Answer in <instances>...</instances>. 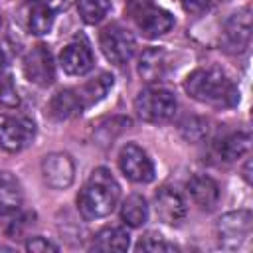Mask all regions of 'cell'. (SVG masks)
<instances>
[{"label": "cell", "instance_id": "1", "mask_svg": "<svg viewBox=\"0 0 253 253\" xmlns=\"http://www.w3.org/2000/svg\"><path fill=\"white\" fill-rule=\"evenodd\" d=\"M186 93L211 107H235L239 101L237 85L219 67H200L194 69L184 81Z\"/></svg>", "mask_w": 253, "mask_h": 253}, {"label": "cell", "instance_id": "2", "mask_svg": "<svg viewBox=\"0 0 253 253\" xmlns=\"http://www.w3.org/2000/svg\"><path fill=\"white\" fill-rule=\"evenodd\" d=\"M121 188L113 174L99 166L91 172L89 180L77 194V208L85 219H99L109 215L119 202Z\"/></svg>", "mask_w": 253, "mask_h": 253}, {"label": "cell", "instance_id": "3", "mask_svg": "<svg viewBox=\"0 0 253 253\" xmlns=\"http://www.w3.org/2000/svg\"><path fill=\"white\" fill-rule=\"evenodd\" d=\"M125 10L146 38H158L174 28V16L168 10L158 8L154 0H126Z\"/></svg>", "mask_w": 253, "mask_h": 253}, {"label": "cell", "instance_id": "4", "mask_svg": "<svg viewBox=\"0 0 253 253\" xmlns=\"http://www.w3.org/2000/svg\"><path fill=\"white\" fill-rule=\"evenodd\" d=\"M178 101L172 91L162 87H148L138 93L134 99V111L142 121L148 123H164L170 121L176 113Z\"/></svg>", "mask_w": 253, "mask_h": 253}, {"label": "cell", "instance_id": "5", "mask_svg": "<svg viewBox=\"0 0 253 253\" xmlns=\"http://www.w3.org/2000/svg\"><path fill=\"white\" fill-rule=\"evenodd\" d=\"M99 43L105 57L115 65H125L136 49V40L130 30L121 24H109L99 34Z\"/></svg>", "mask_w": 253, "mask_h": 253}, {"label": "cell", "instance_id": "6", "mask_svg": "<svg viewBox=\"0 0 253 253\" xmlns=\"http://www.w3.org/2000/svg\"><path fill=\"white\" fill-rule=\"evenodd\" d=\"M36 134V125L28 115L2 113L0 115V146L8 152L26 148Z\"/></svg>", "mask_w": 253, "mask_h": 253}, {"label": "cell", "instance_id": "7", "mask_svg": "<svg viewBox=\"0 0 253 253\" xmlns=\"http://www.w3.org/2000/svg\"><path fill=\"white\" fill-rule=\"evenodd\" d=\"M251 219L253 217L249 210H237L221 215L217 221L219 245L229 251H235L241 245H245L251 237Z\"/></svg>", "mask_w": 253, "mask_h": 253}, {"label": "cell", "instance_id": "8", "mask_svg": "<svg viewBox=\"0 0 253 253\" xmlns=\"http://www.w3.org/2000/svg\"><path fill=\"white\" fill-rule=\"evenodd\" d=\"M119 168L125 178L136 184H148L154 180V164L148 158V154L136 146V144H126L123 146L119 154Z\"/></svg>", "mask_w": 253, "mask_h": 253}, {"label": "cell", "instance_id": "9", "mask_svg": "<svg viewBox=\"0 0 253 253\" xmlns=\"http://www.w3.org/2000/svg\"><path fill=\"white\" fill-rule=\"evenodd\" d=\"M24 75L38 87H49L55 79V63L51 51L40 43L32 47L24 57Z\"/></svg>", "mask_w": 253, "mask_h": 253}, {"label": "cell", "instance_id": "10", "mask_svg": "<svg viewBox=\"0 0 253 253\" xmlns=\"http://www.w3.org/2000/svg\"><path fill=\"white\" fill-rule=\"evenodd\" d=\"M251 42V10L245 6L243 10L229 16L223 28V45L231 53H243Z\"/></svg>", "mask_w": 253, "mask_h": 253}, {"label": "cell", "instance_id": "11", "mask_svg": "<svg viewBox=\"0 0 253 253\" xmlns=\"http://www.w3.org/2000/svg\"><path fill=\"white\" fill-rule=\"evenodd\" d=\"M42 176L49 188L63 190L73 182L75 166L69 154L51 152L42 160Z\"/></svg>", "mask_w": 253, "mask_h": 253}, {"label": "cell", "instance_id": "12", "mask_svg": "<svg viewBox=\"0 0 253 253\" xmlns=\"http://www.w3.org/2000/svg\"><path fill=\"white\" fill-rule=\"evenodd\" d=\"M154 208H156V215L168 225H180L188 213L184 198L174 188H168V186H164L156 192Z\"/></svg>", "mask_w": 253, "mask_h": 253}, {"label": "cell", "instance_id": "13", "mask_svg": "<svg viewBox=\"0 0 253 253\" xmlns=\"http://www.w3.org/2000/svg\"><path fill=\"white\" fill-rule=\"evenodd\" d=\"M95 57L91 47L85 42H73L67 43L59 53V65L69 75H85L93 69Z\"/></svg>", "mask_w": 253, "mask_h": 253}, {"label": "cell", "instance_id": "14", "mask_svg": "<svg viewBox=\"0 0 253 253\" xmlns=\"http://www.w3.org/2000/svg\"><path fill=\"white\" fill-rule=\"evenodd\" d=\"M188 188V194L192 196L194 204L200 208V210H206V211H211L217 202H219V186L213 178L210 176H204V174H196L188 180L186 184Z\"/></svg>", "mask_w": 253, "mask_h": 253}, {"label": "cell", "instance_id": "15", "mask_svg": "<svg viewBox=\"0 0 253 253\" xmlns=\"http://www.w3.org/2000/svg\"><path fill=\"white\" fill-rule=\"evenodd\" d=\"M166 73V53L158 47H148L138 59V75L146 83H156Z\"/></svg>", "mask_w": 253, "mask_h": 253}, {"label": "cell", "instance_id": "16", "mask_svg": "<svg viewBox=\"0 0 253 253\" xmlns=\"http://www.w3.org/2000/svg\"><path fill=\"white\" fill-rule=\"evenodd\" d=\"M111 87H113V75L111 73H101L95 79L83 83L79 89H75V93H77V97L81 101V107L87 109V107L99 103L111 91Z\"/></svg>", "mask_w": 253, "mask_h": 253}, {"label": "cell", "instance_id": "17", "mask_svg": "<svg viewBox=\"0 0 253 253\" xmlns=\"http://www.w3.org/2000/svg\"><path fill=\"white\" fill-rule=\"evenodd\" d=\"M20 206H22L20 182L8 172H0V215L18 211Z\"/></svg>", "mask_w": 253, "mask_h": 253}, {"label": "cell", "instance_id": "18", "mask_svg": "<svg viewBox=\"0 0 253 253\" xmlns=\"http://www.w3.org/2000/svg\"><path fill=\"white\" fill-rule=\"evenodd\" d=\"M81 111H83V107H81V101H79L75 89H63V91L55 93L53 99L49 101V115L57 121L69 119Z\"/></svg>", "mask_w": 253, "mask_h": 253}, {"label": "cell", "instance_id": "19", "mask_svg": "<svg viewBox=\"0 0 253 253\" xmlns=\"http://www.w3.org/2000/svg\"><path fill=\"white\" fill-rule=\"evenodd\" d=\"M130 245V235L123 227H105L93 239V249L97 251H126Z\"/></svg>", "mask_w": 253, "mask_h": 253}, {"label": "cell", "instance_id": "20", "mask_svg": "<svg viewBox=\"0 0 253 253\" xmlns=\"http://www.w3.org/2000/svg\"><path fill=\"white\" fill-rule=\"evenodd\" d=\"M121 219L130 227H140L148 219V206L140 194H130L121 206Z\"/></svg>", "mask_w": 253, "mask_h": 253}, {"label": "cell", "instance_id": "21", "mask_svg": "<svg viewBox=\"0 0 253 253\" xmlns=\"http://www.w3.org/2000/svg\"><path fill=\"white\" fill-rule=\"evenodd\" d=\"M55 20V12L45 4V2H38L32 6L30 10V18H28V28L32 34L36 36H43L51 30Z\"/></svg>", "mask_w": 253, "mask_h": 253}, {"label": "cell", "instance_id": "22", "mask_svg": "<svg viewBox=\"0 0 253 253\" xmlns=\"http://www.w3.org/2000/svg\"><path fill=\"white\" fill-rule=\"evenodd\" d=\"M249 144H251V136L247 130H239V132H233L231 136H227L221 146H219V154L223 156V160L231 162V160H237L239 156H243L247 150H249Z\"/></svg>", "mask_w": 253, "mask_h": 253}, {"label": "cell", "instance_id": "23", "mask_svg": "<svg viewBox=\"0 0 253 253\" xmlns=\"http://www.w3.org/2000/svg\"><path fill=\"white\" fill-rule=\"evenodd\" d=\"M79 16L85 24H99L111 10V0H77Z\"/></svg>", "mask_w": 253, "mask_h": 253}, {"label": "cell", "instance_id": "24", "mask_svg": "<svg viewBox=\"0 0 253 253\" xmlns=\"http://www.w3.org/2000/svg\"><path fill=\"white\" fill-rule=\"evenodd\" d=\"M0 103L4 107H18V103H20V97H18L16 87H14L12 75H10L2 57H0Z\"/></svg>", "mask_w": 253, "mask_h": 253}, {"label": "cell", "instance_id": "25", "mask_svg": "<svg viewBox=\"0 0 253 253\" xmlns=\"http://www.w3.org/2000/svg\"><path fill=\"white\" fill-rule=\"evenodd\" d=\"M136 251H152V253H156V251H178V247H176L174 243L166 241L160 233L150 231V233H146V235L136 243Z\"/></svg>", "mask_w": 253, "mask_h": 253}, {"label": "cell", "instance_id": "26", "mask_svg": "<svg viewBox=\"0 0 253 253\" xmlns=\"http://www.w3.org/2000/svg\"><path fill=\"white\" fill-rule=\"evenodd\" d=\"M184 136L188 140H202L208 132V123L204 119H198V117H192V119H186L182 125H180Z\"/></svg>", "mask_w": 253, "mask_h": 253}, {"label": "cell", "instance_id": "27", "mask_svg": "<svg viewBox=\"0 0 253 253\" xmlns=\"http://www.w3.org/2000/svg\"><path fill=\"white\" fill-rule=\"evenodd\" d=\"M26 249L32 251V253H47V251H57L59 247L43 237H32L28 243H26Z\"/></svg>", "mask_w": 253, "mask_h": 253}, {"label": "cell", "instance_id": "28", "mask_svg": "<svg viewBox=\"0 0 253 253\" xmlns=\"http://www.w3.org/2000/svg\"><path fill=\"white\" fill-rule=\"evenodd\" d=\"M211 4H213V0H182L184 10L190 12V14H202V12H206Z\"/></svg>", "mask_w": 253, "mask_h": 253}, {"label": "cell", "instance_id": "29", "mask_svg": "<svg viewBox=\"0 0 253 253\" xmlns=\"http://www.w3.org/2000/svg\"><path fill=\"white\" fill-rule=\"evenodd\" d=\"M43 2H45V4L55 12V14L67 8V0H43Z\"/></svg>", "mask_w": 253, "mask_h": 253}, {"label": "cell", "instance_id": "30", "mask_svg": "<svg viewBox=\"0 0 253 253\" xmlns=\"http://www.w3.org/2000/svg\"><path fill=\"white\" fill-rule=\"evenodd\" d=\"M249 168H251V162L247 160V162H245V168H243V178H245L247 182H251V176H249Z\"/></svg>", "mask_w": 253, "mask_h": 253}, {"label": "cell", "instance_id": "31", "mask_svg": "<svg viewBox=\"0 0 253 253\" xmlns=\"http://www.w3.org/2000/svg\"><path fill=\"white\" fill-rule=\"evenodd\" d=\"M0 26H2V18H0Z\"/></svg>", "mask_w": 253, "mask_h": 253}]
</instances>
